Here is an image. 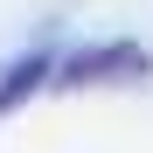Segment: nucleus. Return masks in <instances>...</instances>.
I'll list each match as a JSON object with an SVG mask.
<instances>
[{"mask_svg": "<svg viewBox=\"0 0 153 153\" xmlns=\"http://www.w3.org/2000/svg\"><path fill=\"white\" fill-rule=\"evenodd\" d=\"M56 63H63L56 49H28V56H14L7 70H0V118H14L21 105H28L49 76H56Z\"/></svg>", "mask_w": 153, "mask_h": 153, "instance_id": "obj_2", "label": "nucleus"}, {"mask_svg": "<svg viewBox=\"0 0 153 153\" xmlns=\"http://www.w3.org/2000/svg\"><path fill=\"white\" fill-rule=\"evenodd\" d=\"M153 76V56L139 42H84V49H70V56L56 63V84L63 91H97V84H146Z\"/></svg>", "mask_w": 153, "mask_h": 153, "instance_id": "obj_1", "label": "nucleus"}]
</instances>
